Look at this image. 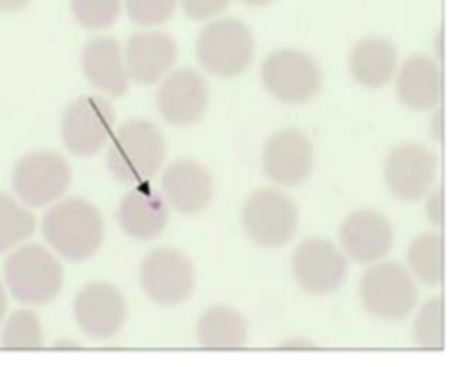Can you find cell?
<instances>
[{
  "mask_svg": "<svg viewBox=\"0 0 460 367\" xmlns=\"http://www.w3.org/2000/svg\"><path fill=\"white\" fill-rule=\"evenodd\" d=\"M41 234L58 255L77 263L99 250L104 221L99 209L88 200L59 198L43 214Z\"/></svg>",
  "mask_w": 460,
  "mask_h": 367,
  "instance_id": "1",
  "label": "cell"
},
{
  "mask_svg": "<svg viewBox=\"0 0 460 367\" xmlns=\"http://www.w3.org/2000/svg\"><path fill=\"white\" fill-rule=\"evenodd\" d=\"M164 158V135L147 119H129L110 137L106 164L111 176L122 184H146L158 173Z\"/></svg>",
  "mask_w": 460,
  "mask_h": 367,
  "instance_id": "2",
  "label": "cell"
},
{
  "mask_svg": "<svg viewBox=\"0 0 460 367\" xmlns=\"http://www.w3.org/2000/svg\"><path fill=\"white\" fill-rule=\"evenodd\" d=\"M65 273L58 257L38 243H22L4 261V286L25 306L52 302L63 288Z\"/></svg>",
  "mask_w": 460,
  "mask_h": 367,
  "instance_id": "3",
  "label": "cell"
},
{
  "mask_svg": "<svg viewBox=\"0 0 460 367\" xmlns=\"http://www.w3.org/2000/svg\"><path fill=\"white\" fill-rule=\"evenodd\" d=\"M253 50V34L237 18H217L207 23L196 40L198 61L217 77L243 74L252 63Z\"/></svg>",
  "mask_w": 460,
  "mask_h": 367,
  "instance_id": "4",
  "label": "cell"
},
{
  "mask_svg": "<svg viewBox=\"0 0 460 367\" xmlns=\"http://www.w3.org/2000/svg\"><path fill=\"white\" fill-rule=\"evenodd\" d=\"M72 182L68 162L54 151H29L14 164L11 185L20 201L41 209L58 201Z\"/></svg>",
  "mask_w": 460,
  "mask_h": 367,
  "instance_id": "5",
  "label": "cell"
},
{
  "mask_svg": "<svg viewBox=\"0 0 460 367\" xmlns=\"http://www.w3.org/2000/svg\"><path fill=\"white\" fill-rule=\"evenodd\" d=\"M241 218L248 237L264 248L288 245L298 228L295 201L275 189L253 191L243 205Z\"/></svg>",
  "mask_w": 460,
  "mask_h": 367,
  "instance_id": "6",
  "label": "cell"
},
{
  "mask_svg": "<svg viewBox=\"0 0 460 367\" xmlns=\"http://www.w3.org/2000/svg\"><path fill=\"white\" fill-rule=\"evenodd\" d=\"M359 299L370 315L401 320L417 306L419 291L410 272L399 263H377L363 273Z\"/></svg>",
  "mask_w": 460,
  "mask_h": 367,
  "instance_id": "7",
  "label": "cell"
},
{
  "mask_svg": "<svg viewBox=\"0 0 460 367\" xmlns=\"http://www.w3.org/2000/svg\"><path fill=\"white\" fill-rule=\"evenodd\" d=\"M261 79L275 99L286 104H302L318 94L322 70L309 54L295 49H280L264 59Z\"/></svg>",
  "mask_w": 460,
  "mask_h": 367,
  "instance_id": "8",
  "label": "cell"
},
{
  "mask_svg": "<svg viewBox=\"0 0 460 367\" xmlns=\"http://www.w3.org/2000/svg\"><path fill=\"white\" fill-rule=\"evenodd\" d=\"M115 110L101 95H81L72 101L61 119V137L75 157L95 155L111 137Z\"/></svg>",
  "mask_w": 460,
  "mask_h": 367,
  "instance_id": "9",
  "label": "cell"
},
{
  "mask_svg": "<svg viewBox=\"0 0 460 367\" xmlns=\"http://www.w3.org/2000/svg\"><path fill=\"white\" fill-rule=\"evenodd\" d=\"M140 284L144 293L156 304L174 306L185 302L196 284L194 264L180 250L156 248L140 264Z\"/></svg>",
  "mask_w": 460,
  "mask_h": 367,
  "instance_id": "10",
  "label": "cell"
},
{
  "mask_svg": "<svg viewBox=\"0 0 460 367\" xmlns=\"http://www.w3.org/2000/svg\"><path fill=\"white\" fill-rule=\"evenodd\" d=\"M296 284L309 295H329L347 277V259L331 241L311 237L302 241L291 259Z\"/></svg>",
  "mask_w": 460,
  "mask_h": 367,
  "instance_id": "11",
  "label": "cell"
},
{
  "mask_svg": "<svg viewBox=\"0 0 460 367\" xmlns=\"http://www.w3.org/2000/svg\"><path fill=\"white\" fill-rule=\"evenodd\" d=\"M437 175V155L422 144L404 142L385 160V180L402 201H417L431 191Z\"/></svg>",
  "mask_w": 460,
  "mask_h": 367,
  "instance_id": "12",
  "label": "cell"
},
{
  "mask_svg": "<svg viewBox=\"0 0 460 367\" xmlns=\"http://www.w3.org/2000/svg\"><path fill=\"white\" fill-rule=\"evenodd\" d=\"M74 317L79 329L97 340L111 338L128 318V304L120 290L110 282H90L74 299Z\"/></svg>",
  "mask_w": 460,
  "mask_h": 367,
  "instance_id": "13",
  "label": "cell"
},
{
  "mask_svg": "<svg viewBox=\"0 0 460 367\" xmlns=\"http://www.w3.org/2000/svg\"><path fill=\"white\" fill-rule=\"evenodd\" d=\"M208 106V85L194 68L171 72L156 90V108L172 126L196 124Z\"/></svg>",
  "mask_w": 460,
  "mask_h": 367,
  "instance_id": "14",
  "label": "cell"
},
{
  "mask_svg": "<svg viewBox=\"0 0 460 367\" xmlns=\"http://www.w3.org/2000/svg\"><path fill=\"white\" fill-rule=\"evenodd\" d=\"M314 153L307 135L300 130L288 128L273 133L262 151V169L266 176L286 187L305 182L313 171Z\"/></svg>",
  "mask_w": 460,
  "mask_h": 367,
  "instance_id": "15",
  "label": "cell"
},
{
  "mask_svg": "<svg viewBox=\"0 0 460 367\" xmlns=\"http://www.w3.org/2000/svg\"><path fill=\"white\" fill-rule=\"evenodd\" d=\"M340 243L345 254L361 264L383 259L394 243L392 223L376 210H356L340 227Z\"/></svg>",
  "mask_w": 460,
  "mask_h": 367,
  "instance_id": "16",
  "label": "cell"
},
{
  "mask_svg": "<svg viewBox=\"0 0 460 367\" xmlns=\"http://www.w3.org/2000/svg\"><path fill=\"white\" fill-rule=\"evenodd\" d=\"M178 56L176 41L167 32H135L124 50L126 68L131 79L140 85H153L174 65Z\"/></svg>",
  "mask_w": 460,
  "mask_h": 367,
  "instance_id": "17",
  "label": "cell"
},
{
  "mask_svg": "<svg viewBox=\"0 0 460 367\" xmlns=\"http://www.w3.org/2000/svg\"><path fill=\"white\" fill-rule=\"evenodd\" d=\"M162 191L178 212L198 214L210 203L214 185L203 164L183 158L167 166L162 176Z\"/></svg>",
  "mask_w": 460,
  "mask_h": 367,
  "instance_id": "18",
  "label": "cell"
},
{
  "mask_svg": "<svg viewBox=\"0 0 460 367\" xmlns=\"http://www.w3.org/2000/svg\"><path fill=\"white\" fill-rule=\"evenodd\" d=\"M81 68L92 86L110 95H122L129 85L120 43L110 36L90 40L81 50Z\"/></svg>",
  "mask_w": 460,
  "mask_h": 367,
  "instance_id": "19",
  "label": "cell"
},
{
  "mask_svg": "<svg viewBox=\"0 0 460 367\" xmlns=\"http://www.w3.org/2000/svg\"><path fill=\"white\" fill-rule=\"evenodd\" d=\"M399 101L415 112L433 110L442 99V74L435 59L424 54L410 56L397 74Z\"/></svg>",
  "mask_w": 460,
  "mask_h": 367,
  "instance_id": "20",
  "label": "cell"
},
{
  "mask_svg": "<svg viewBox=\"0 0 460 367\" xmlns=\"http://www.w3.org/2000/svg\"><path fill=\"white\" fill-rule=\"evenodd\" d=\"M117 218L128 236L146 241L156 237L165 228L169 209L160 194L147 189H135L120 200Z\"/></svg>",
  "mask_w": 460,
  "mask_h": 367,
  "instance_id": "21",
  "label": "cell"
},
{
  "mask_svg": "<svg viewBox=\"0 0 460 367\" xmlns=\"http://www.w3.org/2000/svg\"><path fill=\"white\" fill-rule=\"evenodd\" d=\"M349 68L363 86H385L397 68V50L385 38H363L350 50Z\"/></svg>",
  "mask_w": 460,
  "mask_h": 367,
  "instance_id": "22",
  "label": "cell"
},
{
  "mask_svg": "<svg viewBox=\"0 0 460 367\" xmlns=\"http://www.w3.org/2000/svg\"><path fill=\"white\" fill-rule=\"evenodd\" d=\"M244 317L230 306H210L196 324L198 344L205 349H237L246 344Z\"/></svg>",
  "mask_w": 460,
  "mask_h": 367,
  "instance_id": "23",
  "label": "cell"
},
{
  "mask_svg": "<svg viewBox=\"0 0 460 367\" xmlns=\"http://www.w3.org/2000/svg\"><path fill=\"white\" fill-rule=\"evenodd\" d=\"M36 230V218L23 201L7 192H0V254H5Z\"/></svg>",
  "mask_w": 460,
  "mask_h": 367,
  "instance_id": "24",
  "label": "cell"
},
{
  "mask_svg": "<svg viewBox=\"0 0 460 367\" xmlns=\"http://www.w3.org/2000/svg\"><path fill=\"white\" fill-rule=\"evenodd\" d=\"M408 264L420 282L438 286L442 282V234L424 232L417 236L408 248Z\"/></svg>",
  "mask_w": 460,
  "mask_h": 367,
  "instance_id": "25",
  "label": "cell"
},
{
  "mask_svg": "<svg viewBox=\"0 0 460 367\" xmlns=\"http://www.w3.org/2000/svg\"><path fill=\"white\" fill-rule=\"evenodd\" d=\"M0 345L13 351L40 349L43 345L40 317L31 309L13 311L0 326Z\"/></svg>",
  "mask_w": 460,
  "mask_h": 367,
  "instance_id": "26",
  "label": "cell"
},
{
  "mask_svg": "<svg viewBox=\"0 0 460 367\" xmlns=\"http://www.w3.org/2000/svg\"><path fill=\"white\" fill-rule=\"evenodd\" d=\"M442 297L429 299L413 322V342L422 349L444 347V324H442Z\"/></svg>",
  "mask_w": 460,
  "mask_h": 367,
  "instance_id": "27",
  "label": "cell"
},
{
  "mask_svg": "<svg viewBox=\"0 0 460 367\" xmlns=\"http://www.w3.org/2000/svg\"><path fill=\"white\" fill-rule=\"evenodd\" d=\"M122 0H70L74 20L88 31L111 27L120 14Z\"/></svg>",
  "mask_w": 460,
  "mask_h": 367,
  "instance_id": "28",
  "label": "cell"
},
{
  "mask_svg": "<svg viewBox=\"0 0 460 367\" xmlns=\"http://www.w3.org/2000/svg\"><path fill=\"white\" fill-rule=\"evenodd\" d=\"M178 0H122L129 20L138 25H160L167 22L176 9Z\"/></svg>",
  "mask_w": 460,
  "mask_h": 367,
  "instance_id": "29",
  "label": "cell"
},
{
  "mask_svg": "<svg viewBox=\"0 0 460 367\" xmlns=\"http://www.w3.org/2000/svg\"><path fill=\"white\" fill-rule=\"evenodd\" d=\"M181 11L192 20H210L223 13L232 0H178Z\"/></svg>",
  "mask_w": 460,
  "mask_h": 367,
  "instance_id": "30",
  "label": "cell"
},
{
  "mask_svg": "<svg viewBox=\"0 0 460 367\" xmlns=\"http://www.w3.org/2000/svg\"><path fill=\"white\" fill-rule=\"evenodd\" d=\"M426 216L433 225H437V227L442 225V189L440 187L431 191V194L428 196Z\"/></svg>",
  "mask_w": 460,
  "mask_h": 367,
  "instance_id": "31",
  "label": "cell"
},
{
  "mask_svg": "<svg viewBox=\"0 0 460 367\" xmlns=\"http://www.w3.org/2000/svg\"><path fill=\"white\" fill-rule=\"evenodd\" d=\"M31 0H0V13H16L29 5Z\"/></svg>",
  "mask_w": 460,
  "mask_h": 367,
  "instance_id": "32",
  "label": "cell"
},
{
  "mask_svg": "<svg viewBox=\"0 0 460 367\" xmlns=\"http://www.w3.org/2000/svg\"><path fill=\"white\" fill-rule=\"evenodd\" d=\"M442 112L440 110H437V113H435V117H433V121H431V124H429V130H431V135L437 139V140H440V135H442Z\"/></svg>",
  "mask_w": 460,
  "mask_h": 367,
  "instance_id": "33",
  "label": "cell"
},
{
  "mask_svg": "<svg viewBox=\"0 0 460 367\" xmlns=\"http://www.w3.org/2000/svg\"><path fill=\"white\" fill-rule=\"evenodd\" d=\"M5 313H7V290H5L4 282L0 281V326L5 318Z\"/></svg>",
  "mask_w": 460,
  "mask_h": 367,
  "instance_id": "34",
  "label": "cell"
},
{
  "mask_svg": "<svg viewBox=\"0 0 460 367\" xmlns=\"http://www.w3.org/2000/svg\"><path fill=\"white\" fill-rule=\"evenodd\" d=\"M241 2L244 5H250V7H264V5H270L275 0H241Z\"/></svg>",
  "mask_w": 460,
  "mask_h": 367,
  "instance_id": "35",
  "label": "cell"
},
{
  "mask_svg": "<svg viewBox=\"0 0 460 367\" xmlns=\"http://www.w3.org/2000/svg\"><path fill=\"white\" fill-rule=\"evenodd\" d=\"M293 345H302V347H313L314 344H313V342H305V340H302V342H298V340H296V342H286V344H284V347H293Z\"/></svg>",
  "mask_w": 460,
  "mask_h": 367,
  "instance_id": "36",
  "label": "cell"
}]
</instances>
